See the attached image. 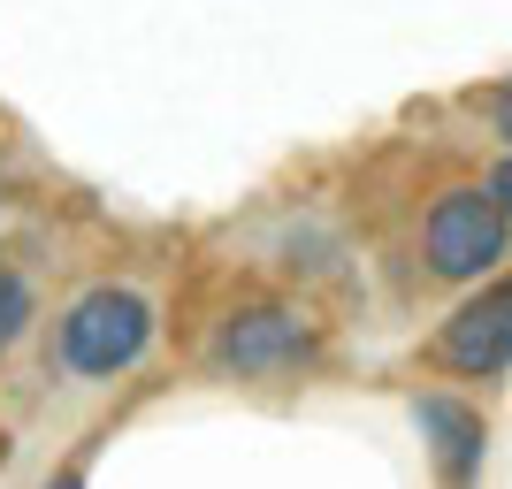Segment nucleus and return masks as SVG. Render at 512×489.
Instances as JSON below:
<instances>
[{"instance_id":"obj_3","label":"nucleus","mask_w":512,"mask_h":489,"mask_svg":"<svg viewBox=\"0 0 512 489\" xmlns=\"http://www.w3.org/2000/svg\"><path fill=\"white\" fill-rule=\"evenodd\" d=\"M512 260V214L505 199L482 184H444L421 207V268L436 283H482Z\"/></svg>"},{"instance_id":"obj_4","label":"nucleus","mask_w":512,"mask_h":489,"mask_svg":"<svg viewBox=\"0 0 512 489\" xmlns=\"http://www.w3.org/2000/svg\"><path fill=\"white\" fill-rule=\"evenodd\" d=\"M428 360L467 383H497L512 375V276H482L459 306L444 314V329L428 337Z\"/></svg>"},{"instance_id":"obj_5","label":"nucleus","mask_w":512,"mask_h":489,"mask_svg":"<svg viewBox=\"0 0 512 489\" xmlns=\"http://www.w3.org/2000/svg\"><path fill=\"white\" fill-rule=\"evenodd\" d=\"M413 421H421V444L436 459L444 482H474L482 459H490V421H482V405L451 398V390H421L413 398Z\"/></svg>"},{"instance_id":"obj_6","label":"nucleus","mask_w":512,"mask_h":489,"mask_svg":"<svg viewBox=\"0 0 512 489\" xmlns=\"http://www.w3.org/2000/svg\"><path fill=\"white\" fill-rule=\"evenodd\" d=\"M39 329V283L23 276L16 260H0V360Z\"/></svg>"},{"instance_id":"obj_1","label":"nucleus","mask_w":512,"mask_h":489,"mask_svg":"<svg viewBox=\"0 0 512 489\" xmlns=\"http://www.w3.org/2000/svg\"><path fill=\"white\" fill-rule=\"evenodd\" d=\"M153 337H161L153 291H138V283H92L54 321V367L77 375V383H115L130 367H146Z\"/></svg>"},{"instance_id":"obj_8","label":"nucleus","mask_w":512,"mask_h":489,"mask_svg":"<svg viewBox=\"0 0 512 489\" xmlns=\"http://www.w3.org/2000/svg\"><path fill=\"white\" fill-rule=\"evenodd\" d=\"M490 192L505 199V214H512V146H505V161H497V169H490Z\"/></svg>"},{"instance_id":"obj_2","label":"nucleus","mask_w":512,"mask_h":489,"mask_svg":"<svg viewBox=\"0 0 512 489\" xmlns=\"http://www.w3.org/2000/svg\"><path fill=\"white\" fill-rule=\"evenodd\" d=\"M321 367V321L291 298H245L207 329V375L222 383H291Z\"/></svg>"},{"instance_id":"obj_7","label":"nucleus","mask_w":512,"mask_h":489,"mask_svg":"<svg viewBox=\"0 0 512 489\" xmlns=\"http://www.w3.org/2000/svg\"><path fill=\"white\" fill-rule=\"evenodd\" d=\"M482 115H490V130H497V138L512 146V77H505V85H490V92H482Z\"/></svg>"}]
</instances>
